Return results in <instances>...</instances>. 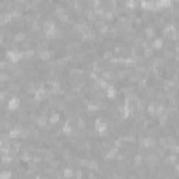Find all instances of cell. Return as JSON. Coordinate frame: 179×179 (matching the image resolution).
<instances>
[{"label": "cell", "mask_w": 179, "mask_h": 179, "mask_svg": "<svg viewBox=\"0 0 179 179\" xmlns=\"http://www.w3.org/2000/svg\"><path fill=\"white\" fill-rule=\"evenodd\" d=\"M162 43H164V39L162 38H155L154 39V45H153V49H155V48H162Z\"/></svg>", "instance_id": "9c48e42d"}, {"label": "cell", "mask_w": 179, "mask_h": 179, "mask_svg": "<svg viewBox=\"0 0 179 179\" xmlns=\"http://www.w3.org/2000/svg\"><path fill=\"white\" fill-rule=\"evenodd\" d=\"M53 58V52L52 51H43V52H39V59L42 60V62H49V60H52Z\"/></svg>", "instance_id": "7a4b0ae2"}, {"label": "cell", "mask_w": 179, "mask_h": 179, "mask_svg": "<svg viewBox=\"0 0 179 179\" xmlns=\"http://www.w3.org/2000/svg\"><path fill=\"white\" fill-rule=\"evenodd\" d=\"M13 79V76H11L10 71H7V70H3L1 71V74H0V81H1V84H4V83H7V81H11Z\"/></svg>", "instance_id": "277c9868"}, {"label": "cell", "mask_w": 179, "mask_h": 179, "mask_svg": "<svg viewBox=\"0 0 179 179\" xmlns=\"http://www.w3.org/2000/svg\"><path fill=\"white\" fill-rule=\"evenodd\" d=\"M63 175H64V176H66L67 179H70V178H71V176L74 175V171H73L71 168H67V169H64V171H63Z\"/></svg>", "instance_id": "30bf717a"}, {"label": "cell", "mask_w": 179, "mask_h": 179, "mask_svg": "<svg viewBox=\"0 0 179 179\" xmlns=\"http://www.w3.org/2000/svg\"><path fill=\"white\" fill-rule=\"evenodd\" d=\"M171 150H172L174 154H179V144H176V146H175L174 148H171Z\"/></svg>", "instance_id": "8fae6325"}, {"label": "cell", "mask_w": 179, "mask_h": 179, "mask_svg": "<svg viewBox=\"0 0 179 179\" xmlns=\"http://www.w3.org/2000/svg\"><path fill=\"white\" fill-rule=\"evenodd\" d=\"M35 179H46V178H42V176H38V178H35Z\"/></svg>", "instance_id": "7c38bea8"}, {"label": "cell", "mask_w": 179, "mask_h": 179, "mask_svg": "<svg viewBox=\"0 0 179 179\" xmlns=\"http://www.w3.org/2000/svg\"><path fill=\"white\" fill-rule=\"evenodd\" d=\"M7 108H9V111H16L17 108H20V101L17 100V98H10L9 102H7Z\"/></svg>", "instance_id": "3957f363"}, {"label": "cell", "mask_w": 179, "mask_h": 179, "mask_svg": "<svg viewBox=\"0 0 179 179\" xmlns=\"http://www.w3.org/2000/svg\"><path fill=\"white\" fill-rule=\"evenodd\" d=\"M13 39H14V42L16 43H22L28 39V34H27L25 31H18L13 35Z\"/></svg>", "instance_id": "6da1fadb"}, {"label": "cell", "mask_w": 179, "mask_h": 179, "mask_svg": "<svg viewBox=\"0 0 179 179\" xmlns=\"http://www.w3.org/2000/svg\"><path fill=\"white\" fill-rule=\"evenodd\" d=\"M35 49H34V48H30V49H27L25 52H24V59H28V60H30V59H32L34 58V56H35Z\"/></svg>", "instance_id": "ba28073f"}, {"label": "cell", "mask_w": 179, "mask_h": 179, "mask_svg": "<svg viewBox=\"0 0 179 179\" xmlns=\"http://www.w3.org/2000/svg\"><path fill=\"white\" fill-rule=\"evenodd\" d=\"M144 32H146V37H147V38H153L154 34H155V31H154V25H151V24L146 25V28H144Z\"/></svg>", "instance_id": "8992f818"}, {"label": "cell", "mask_w": 179, "mask_h": 179, "mask_svg": "<svg viewBox=\"0 0 179 179\" xmlns=\"http://www.w3.org/2000/svg\"><path fill=\"white\" fill-rule=\"evenodd\" d=\"M59 119H60V115H59L58 112H52L51 113V118H49V123L51 125H56L59 122Z\"/></svg>", "instance_id": "52a82bcc"}, {"label": "cell", "mask_w": 179, "mask_h": 179, "mask_svg": "<svg viewBox=\"0 0 179 179\" xmlns=\"http://www.w3.org/2000/svg\"><path fill=\"white\" fill-rule=\"evenodd\" d=\"M174 56H176V52H175V49H168V48H165L164 49V59H174Z\"/></svg>", "instance_id": "5b68a950"}]
</instances>
